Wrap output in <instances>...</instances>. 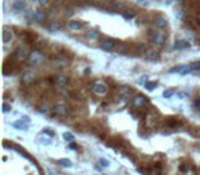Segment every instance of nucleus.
<instances>
[{
    "label": "nucleus",
    "instance_id": "1",
    "mask_svg": "<svg viewBox=\"0 0 200 175\" xmlns=\"http://www.w3.org/2000/svg\"><path fill=\"white\" fill-rule=\"evenodd\" d=\"M92 90H93V93L97 94V96H105L107 92H108V86H107L103 81H96V82L93 83V86H92Z\"/></svg>",
    "mask_w": 200,
    "mask_h": 175
},
{
    "label": "nucleus",
    "instance_id": "2",
    "mask_svg": "<svg viewBox=\"0 0 200 175\" xmlns=\"http://www.w3.org/2000/svg\"><path fill=\"white\" fill-rule=\"evenodd\" d=\"M29 62L33 66H38V64H41L44 62V55H41L40 52H32L29 55Z\"/></svg>",
    "mask_w": 200,
    "mask_h": 175
},
{
    "label": "nucleus",
    "instance_id": "3",
    "mask_svg": "<svg viewBox=\"0 0 200 175\" xmlns=\"http://www.w3.org/2000/svg\"><path fill=\"white\" fill-rule=\"evenodd\" d=\"M147 103H148V98L145 97L144 94H137L136 97L133 98L132 105L134 107V108H142Z\"/></svg>",
    "mask_w": 200,
    "mask_h": 175
},
{
    "label": "nucleus",
    "instance_id": "4",
    "mask_svg": "<svg viewBox=\"0 0 200 175\" xmlns=\"http://www.w3.org/2000/svg\"><path fill=\"white\" fill-rule=\"evenodd\" d=\"M67 107L64 105V104H56L55 107H53V113H55V116H58V118H63L67 115Z\"/></svg>",
    "mask_w": 200,
    "mask_h": 175
},
{
    "label": "nucleus",
    "instance_id": "5",
    "mask_svg": "<svg viewBox=\"0 0 200 175\" xmlns=\"http://www.w3.org/2000/svg\"><path fill=\"white\" fill-rule=\"evenodd\" d=\"M29 51H27L26 46H19V48H16L15 51V57L18 60H26L27 57H29Z\"/></svg>",
    "mask_w": 200,
    "mask_h": 175
},
{
    "label": "nucleus",
    "instance_id": "6",
    "mask_svg": "<svg viewBox=\"0 0 200 175\" xmlns=\"http://www.w3.org/2000/svg\"><path fill=\"white\" fill-rule=\"evenodd\" d=\"M100 46H101V49L110 52V51H112V49L116 46V41H115V40H112V38H105V40L101 41Z\"/></svg>",
    "mask_w": 200,
    "mask_h": 175
},
{
    "label": "nucleus",
    "instance_id": "7",
    "mask_svg": "<svg viewBox=\"0 0 200 175\" xmlns=\"http://www.w3.org/2000/svg\"><path fill=\"white\" fill-rule=\"evenodd\" d=\"M21 81H22V83H25V85H30V83H33L36 81V74L33 71H26L23 75H22Z\"/></svg>",
    "mask_w": 200,
    "mask_h": 175
},
{
    "label": "nucleus",
    "instance_id": "8",
    "mask_svg": "<svg viewBox=\"0 0 200 175\" xmlns=\"http://www.w3.org/2000/svg\"><path fill=\"white\" fill-rule=\"evenodd\" d=\"M152 41H153V44H155V45H158V46L163 45L164 41H166V34H164V33H162V31L155 33V34L152 36Z\"/></svg>",
    "mask_w": 200,
    "mask_h": 175
},
{
    "label": "nucleus",
    "instance_id": "9",
    "mask_svg": "<svg viewBox=\"0 0 200 175\" xmlns=\"http://www.w3.org/2000/svg\"><path fill=\"white\" fill-rule=\"evenodd\" d=\"M67 27L70 29V30H73V31H79V30L84 29V23L79 22V21H70L67 23Z\"/></svg>",
    "mask_w": 200,
    "mask_h": 175
},
{
    "label": "nucleus",
    "instance_id": "10",
    "mask_svg": "<svg viewBox=\"0 0 200 175\" xmlns=\"http://www.w3.org/2000/svg\"><path fill=\"white\" fill-rule=\"evenodd\" d=\"M12 38H14L12 30L8 29V27H4V29H3V42H4V44H8V42L12 41Z\"/></svg>",
    "mask_w": 200,
    "mask_h": 175
},
{
    "label": "nucleus",
    "instance_id": "11",
    "mask_svg": "<svg viewBox=\"0 0 200 175\" xmlns=\"http://www.w3.org/2000/svg\"><path fill=\"white\" fill-rule=\"evenodd\" d=\"M153 26L158 27V29H164L167 26V19L164 16H156L155 21H153Z\"/></svg>",
    "mask_w": 200,
    "mask_h": 175
},
{
    "label": "nucleus",
    "instance_id": "12",
    "mask_svg": "<svg viewBox=\"0 0 200 175\" xmlns=\"http://www.w3.org/2000/svg\"><path fill=\"white\" fill-rule=\"evenodd\" d=\"M173 48L175 51H181V49H186V48H189V42L186 41V40H177V41L174 42Z\"/></svg>",
    "mask_w": 200,
    "mask_h": 175
},
{
    "label": "nucleus",
    "instance_id": "13",
    "mask_svg": "<svg viewBox=\"0 0 200 175\" xmlns=\"http://www.w3.org/2000/svg\"><path fill=\"white\" fill-rule=\"evenodd\" d=\"M45 12L42 10H36L34 12H33V19L36 22H38V23H42V22L45 21Z\"/></svg>",
    "mask_w": 200,
    "mask_h": 175
},
{
    "label": "nucleus",
    "instance_id": "14",
    "mask_svg": "<svg viewBox=\"0 0 200 175\" xmlns=\"http://www.w3.org/2000/svg\"><path fill=\"white\" fill-rule=\"evenodd\" d=\"M12 127H15V129L21 130V131H26V130L29 129V123H26L25 120L19 119V120H16V122H14V123H12Z\"/></svg>",
    "mask_w": 200,
    "mask_h": 175
},
{
    "label": "nucleus",
    "instance_id": "15",
    "mask_svg": "<svg viewBox=\"0 0 200 175\" xmlns=\"http://www.w3.org/2000/svg\"><path fill=\"white\" fill-rule=\"evenodd\" d=\"M26 8V3L23 1V0H16V1H14L12 3V10L16 11V12H19V11L25 10Z\"/></svg>",
    "mask_w": 200,
    "mask_h": 175
},
{
    "label": "nucleus",
    "instance_id": "16",
    "mask_svg": "<svg viewBox=\"0 0 200 175\" xmlns=\"http://www.w3.org/2000/svg\"><path fill=\"white\" fill-rule=\"evenodd\" d=\"M67 82H68V78L66 77V75H58V77H56V79H55V83H56L59 88L66 86V85H67Z\"/></svg>",
    "mask_w": 200,
    "mask_h": 175
},
{
    "label": "nucleus",
    "instance_id": "17",
    "mask_svg": "<svg viewBox=\"0 0 200 175\" xmlns=\"http://www.w3.org/2000/svg\"><path fill=\"white\" fill-rule=\"evenodd\" d=\"M136 10H133V8H127V10L123 11V18L125 19H133L134 16H136Z\"/></svg>",
    "mask_w": 200,
    "mask_h": 175
},
{
    "label": "nucleus",
    "instance_id": "18",
    "mask_svg": "<svg viewBox=\"0 0 200 175\" xmlns=\"http://www.w3.org/2000/svg\"><path fill=\"white\" fill-rule=\"evenodd\" d=\"M99 37H100L99 30L93 29V30L88 31V38H89V40H92V41H96V40H99Z\"/></svg>",
    "mask_w": 200,
    "mask_h": 175
},
{
    "label": "nucleus",
    "instance_id": "19",
    "mask_svg": "<svg viewBox=\"0 0 200 175\" xmlns=\"http://www.w3.org/2000/svg\"><path fill=\"white\" fill-rule=\"evenodd\" d=\"M58 163L62 165V167H66V168L73 167V161H71V160H68V159H60V160H58Z\"/></svg>",
    "mask_w": 200,
    "mask_h": 175
},
{
    "label": "nucleus",
    "instance_id": "20",
    "mask_svg": "<svg viewBox=\"0 0 200 175\" xmlns=\"http://www.w3.org/2000/svg\"><path fill=\"white\" fill-rule=\"evenodd\" d=\"M60 30V23L59 22H52L51 25H49V31L51 33H55V31Z\"/></svg>",
    "mask_w": 200,
    "mask_h": 175
},
{
    "label": "nucleus",
    "instance_id": "21",
    "mask_svg": "<svg viewBox=\"0 0 200 175\" xmlns=\"http://www.w3.org/2000/svg\"><path fill=\"white\" fill-rule=\"evenodd\" d=\"M62 137H63V139L66 141V142H73L74 141V135L71 133H68V131H64Z\"/></svg>",
    "mask_w": 200,
    "mask_h": 175
},
{
    "label": "nucleus",
    "instance_id": "22",
    "mask_svg": "<svg viewBox=\"0 0 200 175\" xmlns=\"http://www.w3.org/2000/svg\"><path fill=\"white\" fill-rule=\"evenodd\" d=\"M174 94H175V90L174 89H166L163 92V97L164 98H170V97H173Z\"/></svg>",
    "mask_w": 200,
    "mask_h": 175
},
{
    "label": "nucleus",
    "instance_id": "23",
    "mask_svg": "<svg viewBox=\"0 0 200 175\" xmlns=\"http://www.w3.org/2000/svg\"><path fill=\"white\" fill-rule=\"evenodd\" d=\"M130 92H132V89L127 88V86L119 88V93H121V96H127V94H130Z\"/></svg>",
    "mask_w": 200,
    "mask_h": 175
},
{
    "label": "nucleus",
    "instance_id": "24",
    "mask_svg": "<svg viewBox=\"0 0 200 175\" xmlns=\"http://www.w3.org/2000/svg\"><path fill=\"white\" fill-rule=\"evenodd\" d=\"M99 164L103 167V168H107V167H110V160H107V159H99Z\"/></svg>",
    "mask_w": 200,
    "mask_h": 175
},
{
    "label": "nucleus",
    "instance_id": "25",
    "mask_svg": "<svg viewBox=\"0 0 200 175\" xmlns=\"http://www.w3.org/2000/svg\"><path fill=\"white\" fill-rule=\"evenodd\" d=\"M158 86V82H147L145 83V89L147 90H153V89H156Z\"/></svg>",
    "mask_w": 200,
    "mask_h": 175
},
{
    "label": "nucleus",
    "instance_id": "26",
    "mask_svg": "<svg viewBox=\"0 0 200 175\" xmlns=\"http://www.w3.org/2000/svg\"><path fill=\"white\" fill-rule=\"evenodd\" d=\"M184 66H185V64H181V66L173 67V68H170V72H171V74H173V72H178V74H181V71L184 70Z\"/></svg>",
    "mask_w": 200,
    "mask_h": 175
},
{
    "label": "nucleus",
    "instance_id": "27",
    "mask_svg": "<svg viewBox=\"0 0 200 175\" xmlns=\"http://www.w3.org/2000/svg\"><path fill=\"white\" fill-rule=\"evenodd\" d=\"M11 109H12V108H11V104H8V103H4L3 105H1V111H3L4 113L10 112Z\"/></svg>",
    "mask_w": 200,
    "mask_h": 175
},
{
    "label": "nucleus",
    "instance_id": "28",
    "mask_svg": "<svg viewBox=\"0 0 200 175\" xmlns=\"http://www.w3.org/2000/svg\"><path fill=\"white\" fill-rule=\"evenodd\" d=\"M190 67H192V71H200V60H199V62L192 63Z\"/></svg>",
    "mask_w": 200,
    "mask_h": 175
},
{
    "label": "nucleus",
    "instance_id": "29",
    "mask_svg": "<svg viewBox=\"0 0 200 175\" xmlns=\"http://www.w3.org/2000/svg\"><path fill=\"white\" fill-rule=\"evenodd\" d=\"M42 134H45V135H48L49 138H52V137H55V133H53L52 130H49V129H44V130H42Z\"/></svg>",
    "mask_w": 200,
    "mask_h": 175
},
{
    "label": "nucleus",
    "instance_id": "30",
    "mask_svg": "<svg viewBox=\"0 0 200 175\" xmlns=\"http://www.w3.org/2000/svg\"><path fill=\"white\" fill-rule=\"evenodd\" d=\"M112 5H114V8H116V10H121L122 7H123V3H121V1H114Z\"/></svg>",
    "mask_w": 200,
    "mask_h": 175
},
{
    "label": "nucleus",
    "instance_id": "31",
    "mask_svg": "<svg viewBox=\"0 0 200 175\" xmlns=\"http://www.w3.org/2000/svg\"><path fill=\"white\" fill-rule=\"evenodd\" d=\"M37 3H38V5H41V7H47L49 0H37Z\"/></svg>",
    "mask_w": 200,
    "mask_h": 175
},
{
    "label": "nucleus",
    "instance_id": "32",
    "mask_svg": "<svg viewBox=\"0 0 200 175\" xmlns=\"http://www.w3.org/2000/svg\"><path fill=\"white\" fill-rule=\"evenodd\" d=\"M138 5H148L149 4V0H136Z\"/></svg>",
    "mask_w": 200,
    "mask_h": 175
},
{
    "label": "nucleus",
    "instance_id": "33",
    "mask_svg": "<svg viewBox=\"0 0 200 175\" xmlns=\"http://www.w3.org/2000/svg\"><path fill=\"white\" fill-rule=\"evenodd\" d=\"M22 120H25V122H26V123H29L30 124V118H29V116H27V115H23V116H22Z\"/></svg>",
    "mask_w": 200,
    "mask_h": 175
},
{
    "label": "nucleus",
    "instance_id": "34",
    "mask_svg": "<svg viewBox=\"0 0 200 175\" xmlns=\"http://www.w3.org/2000/svg\"><path fill=\"white\" fill-rule=\"evenodd\" d=\"M119 52H126V45H121V46H119Z\"/></svg>",
    "mask_w": 200,
    "mask_h": 175
},
{
    "label": "nucleus",
    "instance_id": "35",
    "mask_svg": "<svg viewBox=\"0 0 200 175\" xmlns=\"http://www.w3.org/2000/svg\"><path fill=\"white\" fill-rule=\"evenodd\" d=\"M177 96H178L179 98H184V97H186V93H178Z\"/></svg>",
    "mask_w": 200,
    "mask_h": 175
},
{
    "label": "nucleus",
    "instance_id": "36",
    "mask_svg": "<svg viewBox=\"0 0 200 175\" xmlns=\"http://www.w3.org/2000/svg\"><path fill=\"white\" fill-rule=\"evenodd\" d=\"M70 148H71V149H77V145L74 144V141L73 142H70Z\"/></svg>",
    "mask_w": 200,
    "mask_h": 175
},
{
    "label": "nucleus",
    "instance_id": "37",
    "mask_svg": "<svg viewBox=\"0 0 200 175\" xmlns=\"http://www.w3.org/2000/svg\"><path fill=\"white\" fill-rule=\"evenodd\" d=\"M195 105H196V108H197V109H200V100H196Z\"/></svg>",
    "mask_w": 200,
    "mask_h": 175
},
{
    "label": "nucleus",
    "instance_id": "38",
    "mask_svg": "<svg viewBox=\"0 0 200 175\" xmlns=\"http://www.w3.org/2000/svg\"><path fill=\"white\" fill-rule=\"evenodd\" d=\"M179 170H181V171H184V172H186V171H188V168H186L185 165H181V167H179Z\"/></svg>",
    "mask_w": 200,
    "mask_h": 175
},
{
    "label": "nucleus",
    "instance_id": "39",
    "mask_svg": "<svg viewBox=\"0 0 200 175\" xmlns=\"http://www.w3.org/2000/svg\"><path fill=\"white\" fill-rule=\"evenodd\" d=\"M40 111H41V113H48V109L45 108V107H44V108H41Z\"/></svg>",
    "mask_w": 200,
    "mask_h": 175
},
{
    "label": "nucleus",
    "instance_id": "40",
    "mask_svg": "<svg viewBox=\"0 0 200 175\" xmlns=\"http://www.w3.org/2000/svg\"><path fill=\"white\" fill-rule=\"evenodd\" d=\"M138 172H141V174H145V170H144V168H138Z\"/></svg>",
    "mask_w": 200,
    "mask_h": 175
},
{
    "label": "nucleus",
    "instance_id": "41",
    "mask_svg": "<svg viewBox=\"0 0 200 175\" xmlns=\"http://www.w3.org/2000/svg\"><path fill=\"white\" fill-rule=\"evenodd\" d=\"M30 1H37V0H30Z\"/></svg>",
    "mask_w": 200,
    "mask_h": 175
},
{
    "label": "nucleus",
    "instance_id": "42",
    "mask_svg": "<svg viewBox=\"0 0 200 175\" xmlns=\"http://www.w3.org/2000/svg\"><path fill=\"white\" fill-rule=\"evenodd\" d=\"M56 1H60V0H56Z\"/></svg>",
    "mask_w": 200,
    "mask_h": 175
}]
</instances>
